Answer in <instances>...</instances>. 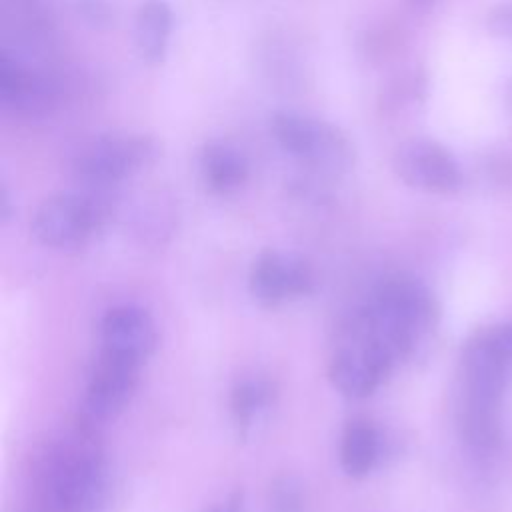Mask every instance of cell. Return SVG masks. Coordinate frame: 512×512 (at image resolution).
<instances>
[{"label": "cell", "instance_id": "obj_6", "mask_svg": "<svg viewBox=\"0 0 512 512\" xmlns=\"http://www.w3.org/2000/svg\"><path fill=\"white\" fill-rule=\"evenodd\" d=\"M394 172L412 188L454 194L462 188V170L448 148L430 138H408L392 156Z\"/></svg>", "mask_w": 512, "mask_h": 512}, {"label": "cell", "instance_id": "obj_4", "mask_svg": "<svg viewBox=\"0 0 512 512\" xmlns=\"http://www.w3.org/2000/svg\"><path fill=\"white\" fill-rule=\"evenodd\" d=\"M160 146L152 134L108 132L86 140L72 158L76 178L90 188H110L150 166Z\"/></svg>", "mask_w": 512, "mask_h": 512}, {"label": "cell", "instance_id": "obj_13", "mask_svg": "<svg viewBox=\"0 0 512 512\" xmlns=\"http://www.w3.org/2000/svg\"><path fill=\"white\" fill-rule=\"evenodd\" d=\"M174 28V12L168 0H142L134 14L132 38L142 62L160 64L166 58Z\"/></svg>", "mask_w": 512, "mask_h": 512}, {"label": "cell", "instance_id": "obj_12", "mask_svg": "<svg viewBox=\"0 0 512 512\" xmlns=\"http://www.w3.org/2000/svg\"><path fill=\"white\" fill-rule=\"evenodd\" d=\"M198 170L204 186L220 196L238 192L250 176L244 152L228 140H208L198 154Z\"/></svg>", "mask_w": 512, "mask_h": 512}, {"label": "cell", "instance_id": "obj_16", "mask_svg": "<svg viewBox=\"0 0 512 512\" xmlns=\"http://www.w3.org/2000/svg\"><path fill=\"white\" fill-rule=\"evenodd\" d=\"M272 392L266 382L260 380H244L238 382L232 390L230 406H232V416L240 428H248L256 414L268 404Z\"/></svg>", "mask_w": 512, "mask_h": 512}, {"label": "cell", "instance_id": "obj_1", "mask_svg": "<svg viewBox=\"0 0 512 512\" xmlns=\"http://www.w3.org/2000/svg\"><path fill=\"white\" fill-rule=\"evenodd\" d=\"M436 316L434 296L422 282L410 276H390L374 290L352 328L396 364L434 326Z\"/></svg>", "mask_w": 512, "mask_h": 512}, {"label": "cell", "instance_id": "obj_10", "mask_svg": "<svg viewBox=\"0 0 512 512\" xmlns=\"http://www.w3.org/2000/svg\"><path fill=\"white\" fill-rule=\"evenodd\" d=\"M100 338L102 352L142 364L156 346V326L144 308L122 304L104 314Z\"/></svg>", "mask_w": 512, "mask_h": 512}, {"label": "cell", "instance_id": "obj_2", "mask_svg": "<svg viewBox=\"0 0 512 512\" xmlns=\"http://www.w3.org/2000/svg\"><path fill=\"white\" fill-rule=\"evenodd\" d=\"M48 498L58 512H98L108 496V474L88 428L74 430L48 462Z\"/></svg>", "mask_w": 512, "mask_h": 512}, {"label": "cell", "instance_id": "obj_22", "mask_svg": "<svg viewBox=\"0 0 512 512\" xmlns=\"http://www.w3.org/2000/svg\"><path fill=\"white\" fill-rule=\"evenodd\" d=\"M410 4H414V6H428V4H432L434 0H408Z\"/></svg>", "mask_w": 512, "mask_h": 512}, {"label": "cell", "instance_id": "obj_18", "mask_svg": "<svg viewBox=\"0 0 512 512\" xmlns=\"http://www.w3.org/2000/svg\"><path fill=\"white\" fill-rule=\"evenodd\" d=\"M78 12L92 24V26H104L112 18V8L108 0H74Z\"/></svg>", "mask_w": 512, "mask_h": 512}, {"label": "cell", "instance_id": "obj_11", "mask_svg": "<svg viewBox=\"0 0 512 512\" xmlns=\"http://www.w3.org/2000/svg\"><path fill=\"white\" fill-rule=\"evenodd\" d=\"M0 100L4 108L22 114L38 116L52 108L54 88L38 70L30 68L22 58L2 52L0 56Z\"/></svg>", "mask_w": 512, "mask_h": 512}, {"label": "cell", "instance_id": "obj_17", "mask_svg": "<svg viewBox=\"0 0 512 512\" xmlns=\"http://www.w3.org/2000/svg\"><path fill=\"white\" fill-rule=\"evenodd\" d=\"M304 494L302 484L292 474H280L274 478L268 490V512H302Z\"/></svg>", "mask_w": 512, "mask_h": 512}, {"label": "cell", "instance_id": "obj_5", "mask_svg": "<svg viewBox=\"0 0 512 512\" xmlns=\"http://www.w3.org/2000/svg\"><path fill=\"white\" fill-rule=\"evenodd\" d=\"M106 212V202L96 194H54L38 206L32 218V234L48 248H78L98 232Z\"/></svg>", "mask_w": 512, "mask_h": 512}, {"label": "cell", "instance_id": "obj_15", "mask_svg": "<svg viewBox=\"0 0 512 512\" xmlns=\"http://www.w3.org/2000/svg\"><path fill=\"white\" fill-rule=\"evenodd\" d=\"M380 454V434L376 426L364 418L348 422L340 442V464L350 478H364L376 464Z\"/></svg>", "mask_w": 512, "mask_h": 512}, {"label": "cell", "instance_id": "obj_9", "mask_svg": "<svg viewBox=\"0 0 512 512\" xmlns=\"http://www.w3.org/2000/svg\"><path fill=\"white\" fill-rule=\"evenodd\" d=\"M138 362L100 350L90 376L84 406L90 420H108L124 410L138 384Z\"/></svg>", "mask_w": 512, "mask_h": 512}, {"label": "cell", "instance_id": "obj_23", "mask_svg": "<svg viewBox=\"0 0 512 512\" xmlns=\"http://www.w3.org/2000/svg\"><path fill=\"white\" fill-rule=\"evenodd\" d=\"M508 100H510V104H512V84H510V88H508Z\"/></svg>", "mask_w": 512, "mask_h": 512}, {"label": "cell", "instance_id": "obj_14", "mask_svg": "<svg viewBox=\"0 0 512 512\" xmlns=\"http://www.w3.org/2000/svg\"><path fill=\"white\" fill-rule=\"evenodd\" d=\"M498 404L488 398L464 394L460 410V428L466 444L476 452H492L500 442Z\"/></svg>", "mask_w": 512, "mask_h": 512}, {"label": "cell", "instance_id": "obj_21", "mask_svg": "<svg viewBox=\"0 0 512 512\" xmlns=\"http://www.w3.org/2000/svg\"><path fill=\"white\" fill-rule=\"evenodd\" d=\"M240 508H242V498H240V494H234L232 498H228L224 504L212 508L210 512H240Z\"/></svg>", "mask_w": 512, "mask_h": 512}, {"label": "cell", "instance_id": "obj_3", "mask_svg": "<svg viewBox=\"0 0 512 512\" xmlns=\"http://www.w3.org/2000/svg\"><path fill=\"white\" fill-rule=\"evenodd\" d=\"M270 134L286 154L320 176H342L356 162L350 136L336 124L310 114L278 110L270 118Z\"/></svg>", "mask_w": 512, "mask_h": 512}, {"label": "cell", "instance_id": "obj_8", "mask_svg": "<svg viewBox=\"0 0 512 512\" xmlns=\"http://www.w3.org/2000/svg\"><path fill=\"white\" fill-rule=\"evenodd\" d=\"M314 284V270L304 258L276 250L262 252L250 270V292L268 308L310 294Z\"/></svg>", "mask_w": 512, "mask_h": 512}, {"label": "cell", "instance_id": "obj_7", "mask_svg": "<svg viewBox=\"0 0 512 512\" xmlns=\"http://www.w3.org/2000/svg\"><path fill=\"white\" fill-rule=\"evenodd\" d=\"M394 362L368 338L350 328L348 340L334 352L328 376L338 392L348 398L370 396L392 370Z\"/></svg>", "mask_w": 512, "mask_h": 512}, {"label": "cell", "instance_id": "obj_19", "mask_svg": "<svg viewBox=\"0 0 512 512\" xmlns=\"http://www.w3.org/2000/svg\"><path fill=\"white\" fill-rule=\"evenodd\" d=\"M488 28L496 34V36H504V38H512V0L502 2L498 6H494L488 12Z\"/></svg>", "mask_w": 512, "mask_h": 512}, {"label": "cell", "instance_id": "obj_20", "mask_svg": "<svg viewBox=\"0 0 512 512\" xmlns=\"http://www.w3.org/2000/svg\"><path fill=\"white\" fill-rule=\"evenodd\" d=\"M484 332L492 340V344L502 352V356L512 364V322L488 326L484 328Z\"/></svg>", "mask_w": 512, "mask_h": 512}]
</instances>
